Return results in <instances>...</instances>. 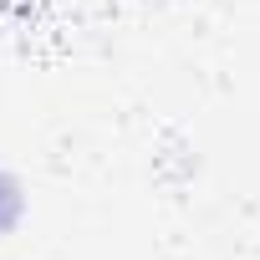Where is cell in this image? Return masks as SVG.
I'll return each instance as SVG.
<instances>
[{
	"instance_id": "cell-1",
	"label": "cell",
	"mask_w": 260,
	"mask_h": 260,
	"mask_svg": "<svg viewBox=\"0 0 260 260\" xmlns=\"http://www.w3.org/2000/svg\"><path fill=\"white\" fill-rule=\"evenodd\" d=\"M16 219H21V184L11 174H0V235H6Z\"/></svg>"
}]
</instances>
